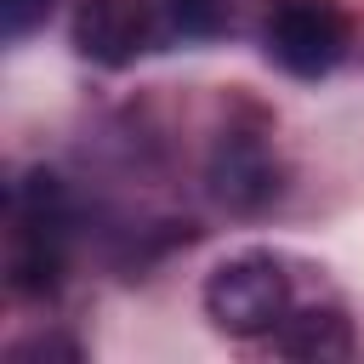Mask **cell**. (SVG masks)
I'll return each instance as SVG.
<instances>
[{
  "label": "cell",
  "mask_w": 364,
  "mask_h": 364,
  "mask_svg": "<svg viewBox=\"0 0 364 364\" xmlns=\"http://www.w3.org/2000/svg\"><path fill=\"white\" fill-rule=\"evenodd\" d=\"M210 188H216L222 205H233V210H256V205H267L273 188H279V182H273V159H267L256 142L228 136L222 154H216V165H210Z\"/></svg>",
  "instance_id": "5"
},
{
  "label": "cell",
  "mask_w": 364,
  "mask_h": 364,
  "mask_svg": "<svg viewBox=\"0 0 364 364\" xmlns=\"http://www.w3.org/2000/svg\"><path fill=\"white\" fill-rule=\"evenodd\" d=\"M279 347L296 353V358H341V353L353 347V336H347V318H341V313L307 307V313H290V318L279 324Z\"/></svg>",
  "instance_id": "6"
},
{
  "label": "cell",
  "mask_w": 364,
  "mask_h": 364,
  "mask_svg": "<svg viewBox=\"0 0 364 364\" xmlns=\"http://www.w3.org/2000/svg\"><path fill=\"white\" fill-rule=\"evenodd\" d=\"M267 57L296 74V80H318L347 57V17L336 0H284L267 23Z\"/></svg>",
  "instance_id": "3"
},
{
  "label": "cell",
  "mask_w": 364,
  "mask_h": 364,
  "mask_svg": "<svg viewBox=\"0 0 364 364\" xmlns=\"http://www.w3.org/2000/svg\"><path fill=\"white\" fill-rule=\"evenodd\" d=\"M51 6H57V0H0V17H6V40H23L28 28H40Z\"/></svg>",
  "instance_id": "8"
},
{
  "label": "cell",
  "mask_w": 364,
  "mask_h": 364,
  "mask_svg": "<svg viewBox=\"0 0 364 364\" xmlns=\"http://www.w3.org/2000/svg\"><path fill=\"white\" fill-rule=\"evenodd\" d=\"M68 40L97 68H125L154 46V6L148 0H80L68 17Z\"/></svg>",
  "instance_id": "4"
},
{
  "label": "cell",
  "mask_w": 364,
  "mask_h": 364,
  "mask_svg": "<svg viewBox=\"0 0 364 364\" xmlns=\"http://www.w3.org/2000/svg\"><path fill=\"white\" fill-rule=\"evenodd\" d=\"M165 23L182 40H210L228 28V0H165Z\"/></svg>",
  "instance_id": "7"
},
{
  "label": "cell",
  "mask_w": 364,
  "mask_h": 364,
  "mask_svg": "<svg viewBox=\"0 0 364 364\" xmlns=\"http://www.w3.org/2000/svg\"><path fill=\"white\" fill-rule=\"evenodd\" d=\"M68 193L51 171H28L17 188H11V250H6V267H11V290L17 296H51L63 284V267H68Z\"/></svg>",
  "instance_id": "1"
},
{
  "label": "cell",
  "mask_w": 364,
  "mask_h": 364,
  "mask_svg": "<svg viewBox=\"0 0 364 364\" xmlns=\"http://www.w3.org/2000/svg\"><path fill=\"white\" fill-rule=\"evenodd\" d=\"M205 313L228 336H267L290 318V273L267 250L228 256L205 279Z\"/></svg>",
  "instance_id": "2"
}]
</instances>
